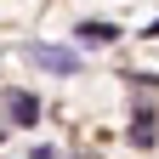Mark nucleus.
I'll use <instances>...</instances> for the list:
<instances>
[{"instance_id": "nucleus-1", "label": "nucleus", "mask_w": 159, "mask_h": 159, "mask_svg": "<svg viewBox=\"0 0 159 159\" xmlns=\"http://www.w3.org/2000/svg\"><path fill=\"white\" fill-rule=\"evenodd\" d=\"M29 63H40L46 74H80V51H68V46H29Z\"/></svg>"}, {"instance_id": "nucleus-2", "label": "nucleus", "mask_w": 159, "mask_h": 159, "mask_svg": "<svg viewBox=\"0 0 159 159\" xmlns=\"http://www.w3.org/2000/svg\"><path fill=\"white\" fill-rule=\"evenodd\" d=\"M6 119H17V125H34L40 119V102L29 91H6Z\"/></svg>"}, {"instance_id": "nucleus-3", "label": "nucleus", "mask_w": 159, "mask_h": 159, "mask_svg": "<svg viewBox=\"0 0 159 159\" xmlns=\"http://www.w3.org/2000/svg\"><path fill=\"white\" fill-rule=\"evenodd\" d=\"M80 34H85V40H114V29H108V23H85Z\"/></svg>"}, {"instance_id": "nucleus-4", "label": "nucleus", "mask_w": 159, "mask_h": 159, "mask_svg": "<svg viewBox=\"0 0 159 159\" xmlns=\"http://www.w3.org/2000/svg\"><path fill=\"white\" fill-rule=\"evenodd\" d=\"M148 34H159V23H148Z\"/></svg>"}]
</instances>
